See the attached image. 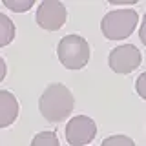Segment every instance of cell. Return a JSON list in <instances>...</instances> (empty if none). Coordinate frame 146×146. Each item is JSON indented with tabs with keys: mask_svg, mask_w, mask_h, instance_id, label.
Here are the masks:
<instances>
[{
	"mask_svg": "<svg viewBox=\"0 0 146 146\" xmlns=\"http://www.w3.org/2000/svg\"><path fill=\"white\" fill-rule=\"evenodd\" d=\"M31 146H60V143L55 131H38L31 141Z\"/></svg>",
	"mask_w": 146,
	"mask_h": 146,
	"instance_id": "9",
	"label": "cell"
},
{
	"mask_svg": "<svg viewBox=\"0 0 146 146\" xmlns=\"http://www.w3.org/2000/svg\"><path fill=\"white\" fill-rule=\"evenodd\" d=\"M139 22V13L133 9H113L104 15L100 22V31L108 40H124L128 38Z\"/></svg>",
	"mask_w": 146,
	"mask_h": 146,
	"instance_id": "2",
	"label": "cell"
},
{
	"mask_svg": "<svg viewBox=\"0 0 146 146\" xmlns=\"http://www.w3.org/2000/svg\"><path fill=\"white\" fill-rule=\"evenodd\" d=\"M18 117V100L7 90H0V128H7Z\"/></svg>",
	"mask_w": 146,
	"mask_h": 146,
	"instance_id": "7",
	"label": "cell"
},
{
	"mask_svg": "<svg viewBox=\"0 0 146 146\" xmlns=\"http://www.w3.org/2000/svg\"><path fill=\"white\" fill-rule=\"evenodd\" d=\"M6 73H7V66H6V60L0 57V82L6 79Z\"/></svg>",
	"mask_w": 146,
	"mask_h": 146,
	"instance_id": "15",
	"label": "cell"
},
{
	"mask_svg": "<svg viewBox=\"0 0 146 146\" xmlns=\"http://www.w3.org/2000/svg\"><path fill=\"white\" fill-rule=\"evenodd\" d=\"M135 91H137V95H139L141 99L146 100V71L141 73V75L137 77V80H135Z\"/></svg>",
	"mask_w": 146,
	"mask_h": 146,
	"instance_id": "12",
	"label": "cell"
},
{
	"mask_svg": "<svg viewBox=\"0 0 146 146\" xmlns=\"http://www.w3.org/2000/svg\"><path fill=\"white\" fill-rule=\"evenodd\" d=\"M143 62V55L139 48L133 44H121L110 51L108 64L115 73L119 75H128V73L135 71Z\"/></svg>",
	"mask_w": 146,
	"mask_h": 146,
	"instance_id": "4",
	"label": "cell"
},
{
	"mask_svg": "<svg viewBox=\"0 0 146 146\" xmlns=\"http://www.w3.org/2000/svg\"><path fill=\"white\" fill-rule=\"evenodd\" d=\"M2 4L7 9L15 11V13H26V11H29V9L35 6L33 0H4Z\"/></svg>",
	"mask_w": 146,
	"mask_h": 146,
	"instance_id": "10",
	"label": "cell"
},
{
	"mask_svg": "<svg viewBox=\"0 0 146 146\" xmlns=\"http://www.w3.org/2000/svg\"><path fill=\"white\" fill-rule=\"evenodd\" d=\"M57 57L66 70H82L90 62V44L80 35H66L57 46Z\"/></svg>",
	"mask_w": 146,
	"mask_h": 146,
	"instance_id": "3",
	"label": "cell"
},
{
	"mask_svg": "<svg viewBox=\"0 0 146 146\" xmlns=\"http://www.w3.org/2000/svg\"><path fill=\"white\" fill-rule=\"evenodd\" d=\"M75 108V99L70 88L60 82H53L44 90L38 99V110L48 122H62L71 115Z\"/></svg>",
	"mask_w": 146,
	"mask_h": 146,
	"instance_id": "1",
	"label": "cell"
},
{
	"mask_svg": "<svg viewBox=\"0 0 146 146\" xmlns=\"http://www.w3.org/2000/svg\"><path fill=\"white\" fill-rule=\"evenodd\" d=\"M139 38H141V42L146 46V13L143 17V24H141V29H139Z\"/></svg>",
	"mask_w": 146,
	"mask_h": 146,
	"instance_id": "13",
	"label": "cell"
},
{
	"mask_svg": "<svg viewBox=\"0 0 146 146\" xmlns=\"http://www.w3.org/2000/svg\"><path fill=\"white\" fill-rule=\"evenodd\" d=\"M15 33H17V29H15L13 20L7 15L0 13V48L11 44L13 38H15Z\"/></svg>",
	"mask_w": 146,
	"mask_h": 146,
	"instance_id": "8",
	"label": "cell"
},
{
	"mask_svg": "<svg viewBox=\"0 0 146 146\" xmlns=\"http://www.w3.org/2000/svg\"><path fill=\"white\" fill-rule=\"evenodd\" d=\"M66 141L70 146H86L97 135V124L88 115H77L71 117L64 130Z\"/></svg>",
	"mask_w": 146,
	"mask_h": 146,
	"instance_id": "5",
	"label": "cell"
},
{
	"mask_svg": "<svg viewBox=\"0 0 146 146\" xmlns=\"http://www.w3.org/2000/svg\"><path fill=\"white\" fill-rule=\"evenodd\" d=\"M68 18V11L66 6L58 0H44L38 4L36 7V15L35 20L42 29L46 31H57L66 24Z\"/></svg>",
	"mask_w": 146,
	"mask_h": 146,
	"instance_id": "6",
	"label": "cell"
},
{
	"mask_svg": "<svg viewBox=\"0 0 146 146\" xmlns=\"http://www.w3.org/2000/svg\"><path fill=\"white\" fill-rule=\"evenodd\" d=\"M100 146H135V143L128 135H111V137H106Z\"/></svg>",
	"mask_w": 146,
	"mask_h": 146,
	"instance_id": "11",
	"label": "cell"
},
{
	"mask_svg": "<svg viewBox=\"0 0 146 146\" xmlns=\"http://www.w3.org/2000/svg\"><path fill=\"white\" fill-rule=\"evenodd\" d=\"M111 6H133L137 4V0H110Z\"/></svg>",
	"mask_w": 146,
	"mask_h": 146,
	"instance_id": "14",
	"label": "cell"
}]
</instances>
